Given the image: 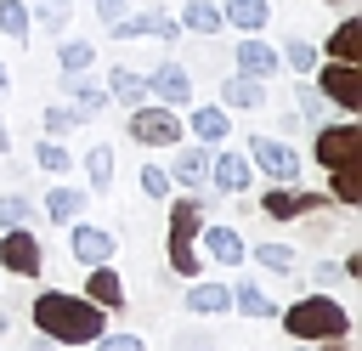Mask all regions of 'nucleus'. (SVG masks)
Returning a JSON list of instances; mask_svg holds the SVG:
<instances>
[{
    "label": "nucleus",
    "mask_w": 362,
    "mask_h": 351,
    "mask_svg": "<svg viewBox=\"0 0 362 351\" xmlns=\"http://www.w3.org/2000/svg\"><path fill=\"white\" fill-rule=\"evenodd\" d=\"M28 311H34V328L51 334L57 345H90L107 328V311L85 294H68V289H40Z\"/></svg>",
    "instance_id": "f257e3e1"
},
{
    "label": "nucleus",
    "mask_w": 362,
    "mask_h": 351,
    "mask_svg": "<svg viewBox=\"0 0 362 351\" xmlns=\"http://www.w3.org/2000/svg\"><path fill=\"white\" fill-rule=\"evenodd\" d=\"M283 334H288V340H311V345H322V340L351 334V311H345L328 289H305L294 306H283Z\"/></svg>",
    "instance_id": "f03ea898"
},
{
    "label": "nucleus",
    "mask_w": 362,
    "mask_h": 351,
    "mask_svg": "<svg viewBox=\"0 0 362 351\" xmlns=\"http://www.w3.org/2000/svg\"><path fill=\"white\" fill-rule=\"evenodd\" d=\"M170 204V226H164V255H170V266L181 272V277H198L204 272V255L192 249V238H198V226H204V204L198 198H164Z\"/></svg>",
    "instance_id": "7ed1b4c3"
},
{
    "label": "nucleus",
    "mask_w": 362,
    "mask_h": 351,
    "mask_svg": "<svg viewBox=\"0 0 362 351\" xmlns=\"http://www.w3.org/2000/svg\"><path fill=\"white\" fill-rule=\"evenodd\" d=\"M124 136L141 142V147H175L181 142V108H164V102H136L130 119H124Z\"/></svg>",
    "instance_id": "20e7f679"
},
{
    "label": "nucleus",
    "mask_w": 362,
    "mask_h": 351,
    "mask_svg": "<svg viewBox=\"0 0 362 351\" xmlns=\"http://www.w3.org/2000/svg\"><path fill=\"white\" fill-rule=\"evenodd\" d=\"M311 159H317L322 170L356 164V159H362V125H356V119H339V125H317V136H311Z\"/></svg>",
    "instance_id": "39448f33"
},
{
    "label": "nucleus",
    "mask_w": 362,
    "mask_h": 351,
    "mask_svg": "<svg viewBox=\"0 0 362 351\" xmlns=\"http://www.w3.org/2000/svg\"><path fill=\"white\" fill-rule=\"evenodd\" d=\"M243 153H249V164H255V176H272V181H300V153L283 142V136H266V130H255L249 142H243Z\"/></svg>",
    "instance_id": "423d86ee"
},
{
    "label": "nucleus",
    "mask_w": 362,
    "mask_h": 351,
    "mask_svg": "<svg viewBox=\"0 0 362 351\" xmlns=\"http://www.w3.org/2000/svg\"><path fill=\"white\" fill-rule=\"evenodd\" d=\"M317 91H322L328 108L362 113V62H322L317 68Z\"/></svg>",
    "instance_id": "0eeeda50"
},
{
    "label": "nucleus",
    "mask_w": 362,
    "mask_h": 351,
    "mask_svg": "<svg viewBox=\"0 0 362 351\" xmlns=\"http://www.w3.org/2000/svg\"><path fill=\"white\" fill-rule=\"evenodd\" d=\"M328 209V192H300L294 181L283 187V181H272L266 192H260V215L266 221H300V215H322Z\"/></svg>",
    "instance_id": "6e6552de"
},
{
    "label": "nucleus",
    "mask_w": 362,
    "mask_h": 351,
    "mask_svg": "<svg viewBox=\"0 0 362 351\" xmlns=\"http://www.w3.org/2000/svg\"><path fill=\"white\" fill-rule=\"evenodd\" d=\"M107 40H164L170 45V40H181V23L170 11H158V6L153 11H124V17L107 23Z\"/></svg>",
    "instance_id": "1a4fd4ad"
},
{
    "label": "nucleus",
    "mask_w": 362,
    "mask_h": 351,
    "mask_svg": "<svg viewBox=\"0 0 362 351\" xmlns=\"http://www.w3.org/2000/svg\"><path fill=\"white\" fill-rule=\"evenodd\" d=\"M0 266H6L11 277H40L45 249H40L34 226H6V232H0Z\"/></svg>",
    "instance_id": "9d476101"
},
{
    "label": "nucleus",
    "mask_w": 362,
    "mask_h": 351,
    "mask_svg": "<svg viewBox=\"0 0 362 351\" xmlns=\"http://www.w3.org/2000/svg\"><path fill=\"white\" fill-rule=\"evenodd\" d=\"M192 243H204V266H243V260H249L243 232H238V226H226V221H204Z\"/></svg>",
    "instance_id": "9b49d317"
},
{
    "label": "nucleus",
    "mask_w": 362,
    "mask_h": 351,
    "mask_svg": "<svg viewBox=\"0 0 362 351\" xmlns=\"http://www.w3.org/2000/svg\"><path fill=\"white\" fill-rule=\"evenodd\" d=\"M209 181H215V192H226V198H249V187H255L249 153H238V147L209 153Z\"/></svg>",
    "instance_id": "f8f14e48"
},
{
    "label": "nucleus",
    "mask_w": 362,
    "mask_h": 351,
    "mask_svg": "<svg viewBox=\"0 0 362 351\" xmlns=\"http://www.w3.org/2000/svg\"><path fill=\"white\" fill-rule=\"evenodd\" d=\"M170 153H175V159L164 164V170H170V181H175V187H187V192H198V187L209 181V153H215V147H204V142H175Z\"/></svg>",
    "instance_id": "ddd939ff"
},
{
    "label": "nucleus",
    "mask_w": 362,
    "mask_h": 351,
    "mask_svg": "<svg viewBox=\"0 0 362 351\" xmlns=\"http://www.w3.org/2000/svg\"><path fill=\"white\" fill-rule=\"evenodd\" d=\"M147 96L164 102V108H187V102H192V74H187L181 62H158V68L147 74Z\"/></svg>",
    "instance_id": "4468645a"
},
{
    "label": "nucleus",
    "mask_w": 362,
    "mask_h": 351,
    "mask_svg": "<svg viewBox=\"0 0 362 351\" xmlns=\"http://www.w3.org/2000/svg\"><path fill=\"white\" fill-rule=\"evenodd\" d=\"M68 249H74V260L79 266H102V260H113V232H102V226H85V221H74V232H68Z\"/></svg>",
    "instance_id": "2eb2a0df"
},
{
    "label": "nucleus",
    "mask_w": 362,
    "mask_h": 351,
    "mask_svg": "<svg viewBox=\"0 0 362 351\" xmlns=\"http://www.w3.org/2000/svg\"><path fill=\"white\" fill-rule=\"evenodd\" d=\"M62 91H68V108H74L79 119H96V113L107 108V85H96L90 68H85V74H62Z\"/></svg>",
    "instance_id": "dca6fc26"
},
{
    "label": "nucleus",
    "mask_w": 362,
    "mask_h": 351,
    "mask_svg": "<svg viewBox=\"0 0 362 351\" xmlns=\"http://www.w3.org/2000/svg\"><path fill=\"white\" fill-rule=\"evenodd\" d=\"M85 300H96L102 311H124V277L102 260V266H85Z\"/></svg>",
    "instance_id": "f3484780"
},
{
    "label": "nucleus",
    "mask_w": 362,
    "mask_h": 351,
    "mask_svg": "<svg viewBox=\"0 0 362 351\" xmlns=\"http://www.w3.org/2000/svg\"><path fill=\"white\" fill-rule=\"evenodd\" d=\"M226 130H232V119H226V108H221V102H209V108H192V113H187V136H192V142H204V147H221V142H226Z\"/></svg>",
    "instance_id": "a211bd4d"
},
{
    "label": "nucleus",
    "mask_w": 362,
    "mask_h": 351,
    "mask_svg": "<svg viewBox=\"0 0 362 351\" xmlns=\"http://www.w3.org/2000/svg\"><path fill=\"white\" fill-rule=\"evenodd\" d=\"M85 209H90V192L85 187H51L45 192V221L51 226H74Z\"/></svg>",
    "instance_id": "6ab92c4d"
},
{
    "label": "nucleus",
    "mask_w": 362,
    "mask_h": 351,
    "mask_svg": "<svg viewBox=\"0 0 362 351\" xmlns=\"http://www.w3.org/2000/svg\"><path fill=\"white\" fill-rule=\"evenodd\" d=\"M181 311H192V317H221V311H232V283H192V289L181 294Z\"/></svg>",
    "instance_id": "aec40b11"
},
{
    "label": "nucleus",
    "mask_w": 362,
    "mask_h": 351,
    "mask_svg": "<svg viewBox=\"0 0 362 351\" xmlns=\"http://www.w3.org/2000/svg\"><path fill=\"white\" fill-rule=\"evenodd\" d=\"M260 102H266V79H255V74H232V79L221 85V108H226V113H232V108H238V113H255Z\"/></svg>",
    "instance_id": "412c9836"
},
{
    "label": "nucleus",
    "mask_w": 362,
    "mask_h": 351,
    "mask_svg": "<svg viewBox=\"0 0 362 351\" xmlns=\"http://www.w3.org/2000/svg\"><path fill=\"white\" fill-rule=\"evenodd\" d=\"M328 62H362V17H339V28L322 40Z\"/></svg>",
    "instance_id": "4be33fe9"
},
{
    "label": "nucleus",
    "mask_w": 362,
    "mask_h": 351,
    "mask_svg": "<svg viewBox=\"0 0 362 351\" xmlns=\"http://www.w3.org/2000/svg\"><path fill=\"white\" fill-rule=\"evenodd\" d=\"M232 57H238V74H255V79H272V74L283 68V62H277V51H272L266 40H255V34H249V40H238V51H232Z\"/></svg>",
    "instance_id": "5701e85b"
},
{
    "label": "nucleus",
    "mask_w": 362,
    "mask_h": 351,
    "mask_svg": "<svg viewBox=\"0 0 362 351\" xmlns=\"http://www.w3.org/2000/svg\"><path fill=\"white\" fill-rule=\"evenodd\" d=\"M221 23H232L238 34H260L272 23V0H226L221 6Z\"/></svg>",
    "instance_id": "b1692460"
},
{
    "label": "nucleus",
    "mask_w": 362,
    "mask_h": 351,
    "mask_svg": "<svg viewBox=\"0 0 362 351\" xmlns=\"http://www.w3.org/2000/svg\"><path fill=\"white\" fill-rule=\"evenodd\" d=\"M107 102H119V108L147 102V74H136V68H107Z\"/></svg>",
    "instance_id": "393cba45"
},
{
    "label": "nucleus",
    "mask_w": 362,
    "mask_h": 351,
    "mask_svg": "<svg viewBox=\"0 0 362 351\" xmlns=\"http://www.w3.org/2000/svg\"><path fill=\"white\" fill-rule=\"evenodd\" d=\"M334 181H328V204H339V209H356L362 204V159L356 164H339V170H328Z\"/></svg>",
    "instance_id": "a878e982"
},
{
    "label": "nucleus",
    "mask_w": 362,
    "mask_h": 351,
    "mask_svg": "<svg viewBox=\"0 0 362 351\" xmlns=\"http://www.w3.org/2000/svg\"><path fill=\"white\" fill-rule=\"evenodd\" d=\"M175 23H181L187 34H221V28H226V23H221V6H215V0H187Z\"/></svg>",
    "instance_id": "bb28decb"
},
{
    "label": "nucleus",
    "mask_w": 362,
    "mask_h": 351,
    "mask_svg": "<svg viewBox=\"0 0 362 351\" xmlns=\"http://www.w3.org/2000/svg\"><path fill=\"white\" fill-rule=\"evenodd\" d=\"M249 260L260 266V272H272V277H288L294 266H300V255H294V243H260V249H249Z\"/></svg>",
    "instance_id": "cd10ccee"
},
{
    "label": "nucleus",
    "mask_w": 362,
    "mask_h": 351,
    "mask_svg": "<svg viewBox=\"0 0 362 351\" xmlns=\"http://www.w3.org/2000/svg\"><path fill=\"white\" fill-rule=\"evenodd\" d=\"M232 311H238V317H272L277 306L266 300V289H260L255 277H238V283H232Z\"/></svg>",
    "instance_id": "c85d7f7f"
},
{
    "label": "nucleus",
    "mask_w": 362,
    "mask_h": 351,
    "mask_svg": "<svg viewBox=\"0 0 362 351\" xmlns=\"http://www.w3.org/2000/svg\"><path fill=\"white\" fill-rule=\"evenodd\" d=\"M90 62H96V40H62L57 45V68L62 74H85Z\"/></svg>",
    "instance_id": "c756f323"
},
{
    "label": "nucleus",
    "mask_w": 362,
    "mask_h": 351,
    "mask_svg": "<svg viewBox=\"0 0 362 351\" xmlns=\"http://www.w3.org/2000/svg\"><path fill=\"white\" fill-rule=\"evenodd\" d=\"M85 119L74 113V108H62V102H51V108H40V136H51V142H62L68 130H79Z\"/></svg>",
    "instance_id": "7c9ffc66"
},
{
    "label": "nucleus",
    "mask_w": 362,
    "mask_h": 351,
    "mask_svg": "<svg viewBox=\"0 0 362 351\" xmlns=\"http://www.w3.org/2000/svg\"><path fill=\"white\" fill-rule=\"evenodd\" d=\"M28 28L62 34V28H68V0H34V6H28Z\"/></svg>",
    "instance_id": "2f4dec72"
},
{
    "label": "nucleus",
    "mask_w": 362,
    "mask_h": 351,
    "mask_svg": "<svg viewBox=\"0 0 362 351\" xmlns=\"http://www.w3.org/2000/svg\"><path fill=\"white\" fill-rule=\"evenodd\" d=\"M277 62H283V68H294V74H311V68H317V45L294 34V40H283V51H277Z\"/></svg>",
    "instance_id": "473e14b6"
},
{
    "label": "nucleus",
    "mask_w": 362,
    "mask_h": 351,
    "mask_svg": "<svg viewBox=\"0 0 362 351\" xmlns=\"http://www.w3.org/2000/svg\"><path fill=\"white\" fill-rule=\"evenodd\" d=\"M34 164H40L45 176H68V170H74L68 147H62V142H51V136H40V147H34Z\"/></svg>",
    "instance_id": "72a5a7b5"
},
{
    "label": "nucleus",
    "mask_w": 362,
    "mask_h": 351,
    "mask_svg": "<svg viewBox=\"0 0 362 351\" xmlns=\"http://www.w3.org/2000/svg\"><path fill=\"white\" fill-rule=\"evenodd\" d=\"M85 176H90V192H102V187L113 181V147H107V142H96V147L85 153Z\"/></svg>",
    "instance_id": "f704fd0d"
},
{
    "label": "nucleus",
    "mask_w": 362,
    "mask_h": 351,
    "mask_svg": "<svg viewBox=\"0 0 362 351\" xmlns=\"http://www.w3.org/2000/svg\"><path fill=\"white\" fill-rule=\"evenodd\" d=\"M0 34L28 45V34H34V28H28V6H23V0H0Z\"/></svg>",
    "instance_id": "c9c22d12"
},
{
    "label": "nucleus",
    "mask_w": 362,
    "mask_h": 351,
    "mask_svg": "<svg viewBox=\"0 0 362 351\" xmlns=\"http://www.w3.org/2000/svg\"><path fill=\"white\" fill-rule=\"evenodd\" d=\"M28 221H34V204L23 192H0V232L6 226H28Z\"/></svg>",
    "instance_id": "e433bc0d"
},
{
    "label": "nucleus",
    "mask_w": 362,
    "mask_h": 351,
    "mask_svg": "<svg viewBox=\"0 0 362 351\" xmlns=\"http://www.w3.org/2000/svg\"><path fill=\"white\" fill-rule=\"evenodd\" d=\"M136 176H141V192H147V198H158V204L175 192V181H170V170H164V164H141Z\"/></svg>",
    "instance_id": "4c0bfd02"
},
{
    "label": "nucleus",
    "mask_w": 362,
    "mask_h": 351,
    "mask_svg": "<svg viewBox=\"0 0 362 351\" xmlns=\"http://www.w3.org/2000/svg\"><path fill=\"white\" fill-rule=\"evenodd\" d=\"M90 351H147V340H141V334H113V328H102V334L90 340Z\"/></svg>",
    "instance_id": "58836bf2"
},
{
    "label": "nucleus",
    "mask_w": 362,
    "mask_h": 351,
    "mask_svg": "<svg viewBox=\"0 0 362 351\" xmlns=\"http://www.w3.org/2000/svg\"><path fill=\"white\" fill-rule=\"evenodd\" d=\"M170 351H221V345H215L209 328H181V334L170 340Z\"/></svg>",
    "instance_id": "ea45409f"
},
{
    "label": "nucleus",
    "mask_w": 362,
    "mask_h": 351,
    "mask_svg": "<svg viewBox=\"0 0 362 351\" xmlns=\"http://www.w3.org/2000/svg\"><path fill=\"white\" fill-rule=\"evenodd\" d=\"M294 96H300V119L322 125V108H328V102H322V91H317V85H294Z\"/></svg>",
    "instance_id": "a19ab883"
},
{
    "label": "nucleus",
    "mask_w": 362,
    "mask_h": 351,
    "mask_svg": "<svg viewBox=\"0 0 362 351\" xmlns=\"http://www.w3.org/2000/svg\"><path fill=\"white\" fill-rule=\"evenodd\" d=\"M339 283H345L339 260H317V289H339Z\"/></svg>",
    "instance_id": "79ce46f5"
},
{
    "label": "nucleus",
    "mask_w": 362,
    "mask_h": 351,
    "mask_svg": "<svg viewBox=\"0 0 362 351\" xmlns=\"http://www.w3.org/2000/svg\"><path fill=\"white\" fill-rule=\"evenodd\" d=\"M90 6H96V17H102V23H113V17H124V11H130V0H90Z\"/></svg>",
    "instance_id": "37998d69"
},
{
    "label": "nucleus",
    "mask_w": 362,
    "mask_h": 351,
    "mask_svg": "<svg viewBox=\"0 0 362 351\" xmlns=\"http://www.w3.org/2000/svg\"><path fill=\"white\" fill-rule=\"evenodd\" d=\"M28 351H62V345H57L51 334H40V328H34V340H28Z\"/></svg>",
    "instance_id": "c03bdc74"
},
{
    "label": "nucleus",
    "mask_w": 362,
    "mask_h": 351,
    "mask_svg": "<svg viewBox=\"0 0 362 351\" xmlns=\"http://www.w3.org/2000/svg\"><path fill=\"white\" fill-rule=\"evenodd\" d=\"M11 153V130H6V119H0V159Z\"/></svg>",
    "instance_id": "a18cd8bd"
},
{
    "label": "nucleus",
    "mask_w": 362,
    "mask_h": 351,
    "mask_svg": "<svg viewBox=\"0 0 362 351\" xmlns=\"http://www.w3.org/2000/svg\"><path fill=\"white\" fill-rule=\"evenodd\" d=\"M6 91H11V68L0 62V96H6Z\"/></svg>",
    "instance_id": "49530a36"
},
{
    "label": "nucleus",
    "mask_w": 362,
    "mask_h": 351,
    "mask_svg": "<svg viewBox=\"0 0 362 351\" xmlns=\"http://www.w3.org/2000/svg\"><path fill=\"white\" fill-rule=\"evenodd\" d=\"M300 351H322V345H311V340H300Z\"/></svg>",
    "instance_id": "de8ad7c7"
},
{
    "label": "nucleus",
    "mask_w": 362,
    "mask_h": 351,
    "mask_svg": "<svg viewBox=\"0 0 362 351\" xmlns=\"http://www.w3.org/2000/svg\"><path fill=\"white\" fill-rule=\"evenodd\" d=\"M322 6H345V0H322Z\"/></svg>",
    "instance_id": "09e8293b"
}]
</instances>
